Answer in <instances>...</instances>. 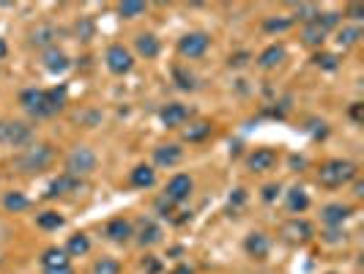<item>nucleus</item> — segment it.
<instances>
[{"mask_svg":"<svg viewBox=\"0 0 364 274\" xmlns=\"http://www.w3.org/2000/svg\"><path fill=\"white\" fill-rule=\"evenodd\" d=\"M55 162V146L50 143H31L28 148H22L17 157H14V167L25 176H33V173H44L47 167H53Z\"/></svg>","mask_w":364,"mask_h":274,"instance_id":"obj_1","label":"nucleus"},{"mask_svg":"<svg viewBox=\"0 0 364 274\" xmlns=\"http://www.w3.org/2000/svg\"><path fill=\"white\" fill-rule=\"evenodd\" d=\"M359 179V164L350 159H326L318 167V184L326 189H340Z\"/></svg>","mask_w":364,"mask_h":274,"instance_id":"obj_2","label":"nucleus"},{"mask_svg":"<svg viewBox=\"0 0 364 274\" xmlns=\"http://www.w3.org/2000/svg\"><path fill=\"white\" fill-rule=\"evenodd\" d=\"M33 140V129L17 118H0V146L25 148Z\"/></svg>","mask_w":364,"mask_h":274,"instance_id":"obj_3","label":"nucleus"},{"mask_svg":"<svg viewBox=\"0 0 364 274\" xmlns=\"http://www.w3.org/2000/svg\"><path fill=\"white\" fill-rule=\"evenodd\" d=\"M99 164V157L96 151L88 146H77L69 151L66 157V176H74V179H82V176H91Z\"/></svg>","mask_w":364,"mask_h":274,"instance_id":"obj_4","label":"nucleus"},{"mask_svg":"<svg viewBox=\"0 0 364 274\" xmlns=\"http://www.w3.org/2000/svg\"><path fill=\"white\" fill-rule=\"evenodd\" d=\"M19 105L31 118H53V110L47 105V88H25L19 93Z\"/></svg>","mask_w":364,"mask_h":274,"instance_id":"obj_5","label":"nucleus"},{"mask_svg":"<svg viewBox=\"0 0 364 274\" xmlns=\"http://www.w3.org/2000/svg\"><path fill=\"white\" fill-rule=\"evenodd\" d=\"M208 50H211V36L203 33V31H192V33H183L178 38V55L186 58V60H198Z\"/></svg>","mask_w":364,"mask_h":274,"instance_id":"obj_6","label":"nucleus"},{"mask_svg":"<svg viewBox=\"0 0 364 274\" xmlns=\"http://www.w3.org/2000/svg\"><path fill=\"white\" fill-rule=\"evenodd\" d=\"M279 236H282V241H288V244H299L301 247V244H307V241L315 238V228H312V222H307V219L293 217L279 228Z\"/></svg>","mask_w":364,"mask_h":274,"instance_id":"obj_7","label":"nucleus"},{"mask_svg":"<svg viewBox=\"0 0 364 274\" xmlns=\"http://www.w3.org/2000/svg\"><path fill=\"white\" fill-rule=\"evenodd\" d=\"M192 192H195V179L189 176V173H176L170 181L164 184V198L170 203H186L189 198H192Z\"/></svg>","mask_w":364,"mask_h":274,"instance_id":"obj_8","label":"nucleus"},{"mask_svg":"<svg viewBox=\"0 0 364 274\" xmlns=\"http://www.w3.org/2000/svg\"><path fill=\"white\" fill-rule=\"evenodd\" d=\"M105 63H107L109 72L121 77V74H129L134 69V55L124 44H109L107 53H105Z\"/></svg>","mask_w":364,"mask_h":274,"instance_id":"obj_9","label":"nucleus"},{"mask_svg":"<svg viewBox=\"0 0 364 274\" xmlns=\"http://www.w3.org/2000/svg\"><path fill=\"white\" fill-rule=\"evenodd\" d=\"M277 162H279V154L274 148H255V151L247 154L244 164H247L250 173H269V170L277 167Z\"/></svg>","mask_w":364,"mask_h":274,"instance_id":"obj_10","label":"nucleus"},{"mask_svg":"<svg viewBox=\"0 0 364 274\" xmlns=\"http://www.w3.org/2000/svg\"><path fill=\"white\" fill-rule=\"evenodd\" d=\"M105 238L112 241V244H129V241L134 238V225H132V219L112 217L107 225H105Z\"/></svg>","mask_w":364,"mask_h":274,"instance_id":"obj_11","label":"nucleus"},{"mask_svg":"<svg viewBox=\"0 0 364 274\" xmlns=\"http://www.w3.org/2000/svg\"><path fill=\"white\" fill-rule=\"evenodd\" d=\"M353 214H356V211H353V206H348V203H326V206L321 209V219H323L326 228H343Z\"/></svg>","mask_w":364,"mask_h":274,"instance_id":"obj_12","label":"nucleus"},{"mask_svg":"<svg viewBox=\"0 0 364 274\" xmlns=\"http://www.w3.org/2000/svg\"><path fill=\"white\" fill-rule=\"evenodd\" d=\"M244 253L252 258V260H266L272 253V238L263 231H252L250 236L244 238Z\"/></svg>","mask_w":364,"mask_h":274,"instance_id":"obj_13","label":"nucleus"},{"mask_svg":"<svg viewBox=\"0 0 364 274\" xmlns=\"http://www.w3.org/2000/svg\"><path fill=\"white\" fill-rule=\"evenodd\" d=\"M189 115H192V110L181 105V102H170V105H164L159 110V121H162V127L167 129H178L183 127L186 121H189Z\"/></svg>","mask_w":364,"mask_h":274,"instance_id":"obj_14","label":"nucleus"},{"mask_svg":"<svg viewBox=\"0 0 364 274\" xmlns=\"http://www.w3.org/2000/svg\"><path fill=\"white\" fill-rule=\"evenodd\" d=\"M162 225L159 222H154V219H143L140 222V228L134 231V241L146 250V247H154V244H159L162 241Z\"/></svg>","mask_w":364,"mask_h":274,"instance_id":"obj_15","label":"nucleus"},{"mask_svg":"<svg viewBox=\"0 0 364 274\" xmlns=\"http://www.w3.org/2000/svg\"><path fill=\"white\" fill-rule=\"evenodd\" d=\"M41 63H44V69H47L50 74H63V72H69V69H72L69 55L63 53L60 47H50V50H44Z\"/></svg>","mask_w":364,"mask_h":274,"instance_id":"obj_16","label":"nucleus"},{"mask_svg":"<svg viewBox=\"0 0 364 274\" xmlns=\"http://www.w3.org/2000/svg\"><path fill=\"white\" fill-rule=\"evenodd\" d=\"M183 159V148L178 143H162L154 148V164L156 167H176Z\"/></svg>","mask_w":364,"mask_h":274,"instance_id":"obj_17","label":"nucleus"},{"mask_svg":"<svg viewBox=\"0 0 364 274\" xmlns=\"http://www.w3.org/2000/svg\"><path fill=\"white\" fill-rule=\"evenodd\" d=\"M285 58H288V50H285V44L274 41V44H269L263 53L257 55V66H260L263 72H272V69H277V66H279Z\"/></svg>","mask_w":364,"mask_h":274,"instance_id":"obj_18","label":"nucleus"},{"mask_svg":"<svg viewBox=\"0 0 364 274\" xmlns=\"http://www.w3.org/2000/svg\"><path fill=\"white\" fill-rule=\"evenodd\" d=\"M55 38H58V28H55L53 22H38L36 28L31 31V44L33 47L50 50V47H55Z\"/></svg>","mask_w":364,"mask_h":274,"instance_id":"obj_19","label":"nucleus"},{"mask_svg":"<svg viewBox=\"0 0 364 274\" xmlns=\"http://www.w3.org/2000/svg\"><path fill=\"white\" fill-rule=\"evenodd\" d=\"M285 206H288L291 214H304V211L310 209V195H307V189H304V186H291V189L285 192Z\"/></svg>","mask_w":364,"mask_h":274,"instance_id":"obj_20","label":"nucleus"},{"mask_svg":"<svg viewBox=\"0 0 364 274\" xmlns=\"http://www.w3.org/2000/svg\"><path fill=\"white\" fill-rule=\"evenodd\" d=\"M129 184L134 189H151L156 184V170L151 164H137L132 173H129Z\"/></svg>","mask_w":364,"mask_h":274,"instance_id":"obj_21","label":"nucleus"},{"mask_svg":"<svg viewBox=\"0 0 364 274\" xmlns=\"http://www.w3.org/2000/svg\"><path fill=\"white\" fill-rule=\"evenodd\" d=\"M134 50L140 58H146V60H154L156 55L162 53V44H159V38L154 36V33H140V36L134 38Z\"/></svg>","mask_w":364,"mask_h":274,"instance_id":"obj_22","label":"nucleus"},{"mask_svg":"<svg viewBox=\"0 0 364 274\" xmlns=\"http://www.w3.org/2000/svg\"><path fill=\"white\" fill-rule=\"evenodd\" d=\"M82 186L80 179H74V176H58L53 184H50V192H47V198H63V195H69V192H77Z\"/></svg>","mask_w":364,"mask_h":274,"instance_id":"obj_23","label":"nucleus"},{"mask_svg":"<svg viewBox=\"0 0 364 274\" xmlns=\"http://www.w3.org/2000/svg\"><path fill=\"white\" fill-rule=\"evenodd\" d=\"M326 31L318 25V19H312V22H307L304 28H301V41L307 44V47H312V50H318V47H323V41H326Z\"/></svg>","mask_w":364,"mask_h":274,"instance_id":"obj_24","label":"nucleus"},{"mask_svg":"<svg viewBox=\"0 0 364 274\" xmlns=\"http://www.w3.org/2000/svg\"><path fill=\"white\" fill-rule=\"evenodd\" d=\"M63 253H66L69 258L88 255V253H91V238H88V233H74V236H69L66 247H63Z\"/></svg>","mask_w":364,"mask_h":274,"instance_id":"obj_25","label":"nucleus"},{"mask_svg":"<svg viewBox=\"0 0 364 274\" xmlns=\"http://www.w3.org/2000/svg\"><path fill=\"white\" fill-rule=\"evenodd\" d=\"M60 266H72L69 263V255L63 253V247H50L41 253V269L50 272V269H60Z\"/></svg>","mask_w":364,"mask_h":274,"instance_id":"obj_26","label":"nucleus"},{"mask_svg":"<svg viewBox=\"0 0 364 274\" xmlns=\"http://www.w3.org/2000/svg\"><path fill=\"white\" fill-rule=\"evenodd\" d=\"M211 135H214L211 121H198V124H189V127L183 129V140H186V143H203V140L211 137Z\"/></svg>","mask_w":364,"mask_h":274,"instance_id":"obj_27","label":"nucleus"},{"mask_svg":"<svg viewBox=\"0 0 364 274\" xmlns=\"http://www.w3.org/2000/svg\"><path fill=\"white\" fill-rule=\"evenodd\" d=\"M36 225L41 228V231H60V228L66 225V219H63V214H58V211H53V209H47V211H38L36 214Z\"/></svg>","mask_w":364,"mask_h":274,"instance_id":"obj_28","label":"nucleus"},{"mask_svg":"<svg viewBox=\"0 0 364 274\" xmlns=\"http://www.w3.org/2000/svg\"><path fill=\"white\" fill-rule=\"evenodd\" d=\"M66 99H69V88H66V85H53V88H47V105L53 110V115H58L60 110L66 107Z\"/></svg>","mask_w":364,"mask_h":274,"instance_id":"obj_29","label":"nucleus"},{"mask_svg":"<svg viewBox=\"0 0 364 274\" xmlns=\"http://www.w3.org/2000/svg\"><path fill=\"white\" fill-rule=\"evenodd\" d=\"M359 38H362V28L359 25H350V28H337V44L348 50V47H356L359 44Z\"/></svg>","mask_w":364,"mask_h":274,"instance_id":"obj_30","label":"nucleus"},{"mask_svg":"<svg viewBox=\"0 0 364 274\" xmlns=\"http://www.w3.org/2000/svg\"><path fill=\"white\" fill-rule=\"evenodd\" d=\"M148 11V3H140V0H124V3H118V14L124 19H137L143 17Z\"/></svg>","mask_w":364,"mask_h":274,"instance_id":"obj_31","label":"nucleus"},{"mask_svg":"<svg viewBox=\"0 0 364 274\" xmlns=\"http://www.w3.org/2000/svg\"><path fill=\"white\" fill-rule=\"evenodd\" d=\"M28 206H31V201H28L22 192H6V195H3V209H6V211H11V214L25 211Z\"/></svg>","mask_w":364,"mask_h":274,"instance_id":"obj_32","label":"nucleus"},{"mask_svg":"<svg viewBox=\"0 0 364 274\" xmlns=\"http://www.w3.org/2000/svg\"><path fill=\"white\" fill-rule=\"evenodd\" d=\"M312 63H315L318 69H323V72H337V69H340V58L334 53H323V50L312 55Z\"/></svg>","mask_w":364,"mask_h":274,"instance_id":"obj_33","label":"nucleus"},{"mask_svg":"<svg viewBox=\"0 0 364 274\" xmlns=\"http://www.w3.org/2000/svg\"><path fill=\"white\" fill-rule=\"evenodd\" d=\"M293 11H296V17H293V22H312V19L321 14V9L315 6V3H299V6H293Z\"/></svg>","mask_w":364,"mask_h":274,"instance_id":"obj_34","label":"nucleus"},{"mask_svg":"<svg viewBox=\"0 0 364 274\" xmlns=\"http://www.w3.org/2000/svg\"><path fill=\"white\" fill-rule=\"evenodd\" d=\"M173 77H176V85H178L181 91H198V80H195V74H189L186 69L176 66V69H173Z\"/></svg>","mask_w":364,"mask_h":274,"instance_id":"obj_35","label":"nucleus"},{"mask_svg":"<svg viewBox=\"0 0 364 274\" xmlns=\"http://www.w3.org/2000/svg\"><path fill=\"white\" fill-rule=\"evenodd\" d=\"M293 28V17H269L263 22V31L266 33H285Z\"/></svg>","mask_w":364,"mask_h":274,"instance_id":"obj_36","label":"nucleus"},{"mask_svg":"<svg viewBox=\"0 0 364 274\" xmlns=\"http://www.w3.org/2000/svg\"><path fill=\"white\" fill-rule=\"evenodd\" d=\"M93 274H121V263L115 258H99L93 263Z\"/></svg>","mask_w":364,"mask_h":274,"instance_id":"obj_37","label":"nucleus"},{"mask_svg":"<svg viewBox=\"0 0 364 274\" xmlns=\"http://www.w3.org/2000/svg\"><path fill=\"white\" fill-rule=\"evenodd\" d=\"M318 25L326 31V33H331V31H337L340 28V19H343V14L340 11H326V14H318Z\"/></svg>","mask_w":364,"mask_h":274,"instance_id":"obj_38","label":"nucleus"},{"mask_svg":"<svg viewBox=\"0 0 364 274\" xmlns=\"http://www.w3.org/2000/svg\"><path fill=\"white\" fill-rule=\"evenodd\" d=\"M154 209H156V214L162 219H173V214H176V203H170L167 198H156V203H154Z\"/></svg>","mask_w":364,"mask_h":274,"instance_id":"obj_39","label":"nucleus"},{"mask_svg":"<svg viewBox=\"0 0 364 274\" xmlns=\"http://www.w3.org/2000/svg\"><path fill=\"white\" fill-rule=\"evenodd\" d=\"M279 192H282V186L279 184H266L263 189H260V198L266 203H274L277 198H279Z\"/></svg>","mask_w":364,"mask_h":274,"instance_id":"obj_40","label":"nucleus"},{"mask_svg":"<svg viewBox=\"0 0 364 274\" xmlns=\"http://www.w3.org/2000/svg\"><path fill=\"white\" fill-rule=\"evenodd\" d=\"M323 238H326L328 244H340V241L346 244V241H348V233L343 231V228H328L326 233H323Z\"/></svg>","mask_w":364,"mask_h":274,"instance_id":"obj_41","label":"nucleus"},{"mask_svg":"<svg viewBox=\"0 0 364 274\" xmlns=\"http://www.w3.org/2000/svg\"><path fill=\"white\" fill-rule=\"evenodd\" d=\"M77 33H80V38H82V41H91V38H93L91 19H80V22H77Z\"/></svg>","mask_w":364,"mask_h":274,"instance_id":"obj_42","label":"nucleus"},{"mask_svg":"<svg viewBox=\"0 0 364 274\" xmlns=\"http://www.w3.org/2000/svg\"><path fill=\"white\" fill-rule=\"evenodd\" d=\"M143 269H146L148 274H159L162 272V263H159V258L148 255L146 260H143Z\"/></svg>","mask_w":364,"mask_h":274,"instance_id":"obj_43","label":"nucleus"},{"mask_svg":"<svg viewBox=\"0 0 364 274\" xmlns=\"http://www.w3.org/2000/svg\"><path fill=\"white\" fill-rule=\"evenodd\" d=\"M250 58H252L250 53H236L233 58H230V69H241V66H247V63H250Z\"/></svg>","mask_w":364,"mask_h":274,"instance_id":"obj_44","label":"nucleus"},{"mask_svg":"<svg viewBox=\"0 0 364 274\" xmlns=\"http://www.w3.org/2000/svg\"><path fill=\"white\" fill-rule=\"evenodd\" d=\"M346 14L350 19H356V22H359V19H364V6L362 3H350V6L346 9Z\"/></svg>","mask_w":364,"mask_h":274,"instance_id":"obj_45","label":"nucleus"},{"mask_svg":"<svg viewBox=\"0 0 364 274\" xmlns=\"http://www.w3.org/2000/svg\"><path fill=\"white\" fill-rule=\"evenodd\" d=\"M362 102H353V105H350V110H348V112H350V118H353V121H356V124H359V121H362Z\"/></svg>","mask_w":364,"mask_h":274,"instance_id":"obj_46","label":"nucleus"},{"mask_svg":"<svg viewBox=\"0 0 364 274\" xmlns=\"http://www.w3.org/2000/svg\"><path fill=\"white\" fill-rule=\"evenodd\" d=\"M170 274H195V269H192L189 263H181V266H176V269H173Z\"/></svg>","mask_w":364,"mask_h":274,"instance_id":"obj_47","label":"nucleus"},{"mask_svg":"<svg viewBox=\"0 0 364 274\" xmlns=\"http://www.w3.org/2000/svg\"><path fill=\"white\" fill-rule=\"evenodd\" d=\"M244 201H247V192H244V189H236V195L230 198V203H236V206H241Z\"/></svg>","mask_w":364,"mask_h":274,"instance_id":"obj_48","label":"nucleus"},{"mask_svg":"<svg viewBox=\"0 0 364 274\" xmlns=\"http://www.w3.org/2000/svg\"><path fill=\"white\" fill-rule=\"evenodd\" d=\"M44 274H74L72 266H60V269H50V272H44Z\"/></svg>","mask_w":364,"mask_h":274,"instance_id":"obj_49","label":"nucleus"},{"mask_svg":"<svg viewBox=\"0 0 364 274\" xmlns=\"http://www.w3.org/2000/svg\"><path fill=\"white\" fill-rule=\"evenodd\" d=\"M353 195H356V198H364V184L362 181H356V186H353Z\"/></svg>","mask_w":364,"mask_h":274,"instance_id":"obj_50","label":"nucleus"},{"mask_svg":"<svg viewBox=\"0 0 364 274\" xmlns=\"http://www.w3.org/2000/svg\"><path fill=\"white\" fill-rule=\"evenodd\" d=\"M9 55V44H6V38H0V60Z\"/></svg>","mask_w":364,"mask_h":274,"instance_id":"obj_51","label":"nucleus"}]
</instances>
